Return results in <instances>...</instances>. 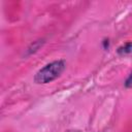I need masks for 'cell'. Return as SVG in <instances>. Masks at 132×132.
I'll list each match as a JSON object with an SVG mask.
<instances>
[{
    "label": "cell",
    "instance_id": "cell-2",
    "mask_svg": "<svg viewBox=\"0 0 132 132\" xmlns=\"http://www.w3.org/2000/svg\"><path fill=\"white\" fill-rule=\"evenodd\" d=\"M132 53V42H127L125 43L124 45L120 46L118 48V54L119 55H128V54H131Z\"/></svg>",
    "mask_w": 132,
    "mask_h": 132
},
{
    "label": "cell",
    "instance_id": "cell-4",
    "mask_svg": "<svg viewBox=\"0 0 132 132\" xmlns=\"http://www.w3.org/2000/svg\"><path fill=\"white\" fill-rule=\"evenodd\" d=\"M66 132H80V131H78V130H68Z\"/></svg>",
    "mask_w": 132,
    "mask_h": 132
},
{
    "label": "cell",
    "instance_id": "cell-1",
    "mask_svg": "<svg viewBox=\"0 0 132 132\" xmlns=\"http://www.w3.org/2000/svg\"><path fill=\"white\" fill-rule=\"evenodd\" d=\"M65 67H66V64H65V61L63 60H58L50 64H46L44 67H42L40 70L37 71V73L34 76V81L36 84L51 82L62 74Z\"/></svg>",
    "mask_w": 132,
    "mask_h": 132
},
{
    "label": "cell",
    "instance_id": "cell-3",
    "mask_svg": "<svg viewBox=\"0 0 132 132\" xmlns=\"http://www.w3.org/2000/svg\"><path fill=\"white\" fill-rule=\"evenodd\" d=\"M125 86H126V88H132V72L127 77V79L125 81Z\"/></svg>",
    "mask_w": 132,
    "mask_h": 132
}]
</instances>
